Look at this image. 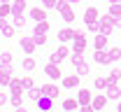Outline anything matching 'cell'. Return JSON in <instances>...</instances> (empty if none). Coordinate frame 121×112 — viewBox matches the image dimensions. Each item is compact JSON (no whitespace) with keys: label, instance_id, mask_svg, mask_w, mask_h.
Returning <instances> with one entry per match:
<instances>
[{"label":"cell","instance_id":"obj_1","mask_svg":"<svg viewBox=\"0 0 121 112\" xmlns=\"http://www.w3.org/2000/svg\"><path fill=\"white\" fill-rule=\"evenodd\" d=\"M89 47V37H86V33L84 31H77L75 40H72V51H79V54H84Z\"/></svg>","mask_w":121,"mask_h":112},{"label":"cell","instance_id":"obj_2","mask_svg":"<svg viewBox=\"0 0 121 112\" xmlns=\"http://www.w3.org/2000/svg\"><path fill=\"white\" fill-rule=\"evenodd\" d=\"M112 31H114V23H112V16L105 14V16H100L98 19V33H103V35H112Z\"/></svg>","mask_w":121,"mask_h":112},{"label":"cell","instance_id":"obj_3","mask_svg":"<svg viewBox=\"0 0 121 112\" xmlns=\"http://www.w3.org/2000/svg\"><path fill=\"white\" fill-rule=\"evenodd\" d=\"M44 75L49 77V82L63 80V72H60V63H47V65H44Z\"/></svg>","mask_w":121,"mask_h":112},{"label":"cell","instance_id":"obj_4","mask_svg":"<svg viewBox=\"0 0 121 112\" xmlns=\"http://www.w3.org/2000/svg\"><path fill=\"white\" fill-rule=\"evenodd\" d=\"M68 56H70V49H68V45H63V42H60L58 49L49 56V63H60V61H65Z\"/></svg>","mask_w":121,"mask_h":112},{"label":"cell","instance_id":"obj_5","mask_svg":"<svg viewBox=\"0 0 121 112\" xmlns=\"http://www.w3.org/2000/svg\"><path fill=\"white\" fill-rule=\"evenodd\" d=\"M35 105H37L42 112H51L54 108H56V100H54L51 96H47V94H42V96L35 100Z\"/></svg>","mask_w":121,"mask_h":112},{"label":"cell","instance_id":"obj_6","mask_svg":"<svg viewBox=\"0 0 121 112\" xmlns=\"http://www.w3.org/2000/svg\"><path fill=\"white\" fill-rule=\"evenodd\" d=\"M75 35H77V31H75V28L65 26V28H60V31H58V42L68 45V42H72V40H75Z\"/></svg>","mask_w":121,"mask_h":112},{"label":"cell","instance_id":"obj_7","mask_svg":"<svg viewBox=\"0 0 121 112\" xmlns=\"http://www.w3.org/2000/svg\"><path fill=\"white\" fill-rule=\"evenodd\" d=\"M19 45H21V49H23L26 54H30V56L35 54V47H37V42H35V37H33V35H30V37H21V40H19Z\"/></svg>","mask_w":121,"mask_h":112},{"label":"cell","instance_id":"obj_8","mask_svg":"<svg viewBox=\"0 0 121 112\" xmlns=\"http://www.w3.org/2000/svg\"><path fill=\"white\" fill-rule=\"evenodd\" d=\"M30 19L37 23V21H47L49 19V14H47V7H30Z\"/></svg>","mask_w":121,"mask_h":112},{"label":"cell","instance_id":"obj_9","mask_svg":"<svg viewBox=\"0 0 121 112\" xmlns=\"http://www.w3.org/2000/svg\"><path fill=\"white\" fill-rule=\"evenodd\" d=\"M79 82H82V77L75 72V75H65V77L60 80V84H63V89H77Z\"/></svg>","mask_w":121,"mask_h":112},{"label":"cell","instance_id":"obj_10","mask_svg":"<svg viewBox=\"0 0 121 112\" xmlns=\"http://www.w3.org/2000/svg\"><path fill=\"white\" fill-rule=\"evenodd\" d=\"M93 61L98 65H109V54H107V49H93Z\"/></svg>","mask_w":121,"mask_h":112},{"label":"cell","instance_id":"obj_11","mask_svg":"<svg viewBox=\"0 0 121 112\" xmlns=\"http://www.w3.org/2000/svg\"><path fill=\"white\" fill-rule=\"evenodd\" d=\"M107 94H93V100H91V105L95 108V112H100V110H105V105H107Z\"/></svg>","mask_w":121,"mask_h":112},{"label":"cell","instance_id":"obj_12","mask_svg":"<svg viewBox=\"0 0 121 112\" xmlns=\"http://www.w3.org/2000/svg\"><path fill=\"white\" fill-rule=\"evenodd\" d=\"M82 19H84V23H98V19H100V12H98L95 7H86Z\"/></svg>","mask_w":121,"mask_h":112},{"label":"cell","instance_id":"obj_13","mask_svg":"<svg viewBox=\"0 0 121 112\" xmlns=\"http://www.w3.org/2000/svg\"><path fill=\"white\" fill-rule=\"evenodd\" d=\"M77 100H79V105H91L93 91H91V89H79V91H77Z\"/></svg>","mask_w":121,"mask_h":112},{"label":"cell","instance_id":"obj_14","mask_svg":"<svg viewBox=\"0 0 121 112\" xmlns=\"http://www.w3.org/2000/svg\"><path fill=\"white\" fill-rule=\"evenodd\" d=\"M60 108H63L65 112H79L82 105H79V100H77V98H65V100L60 103Z\"/></svg>","mask_w":121,"mask_h":112},{"label":"cell","instance_id":"obj_15","mask_svg":"<svg viewBox=\"0 0 121 112\" xmlns=\"http://www.w3.org/2000/svg\"><path fill=\"white\" fill-rule=\"evenodd\" d=\"M12 80H14L12 70H5V68H0V86H2V89H9Z\"/></svg>","mask_w":121,"mask_h":112},{"label":"cell","instance_id":"obj_16","mask_svg":"<svg viewBox=\"0 0 121 112\" xmlns=\"http://www.w3.org/2000/svg\"><path fill=\"white\" fill-rule=\"evenodd\" d=\"M42 94H47V96H51L54 100H58V96H60L58 86H56L54 82H49V84H42Z\"/></svg>","mask_w":121,"mask_h":112},{"label":"cell","instance_id":"obj_17","mask_svg":"<svg viewBox=\"0 0 121 112\" xmlns=\"http://www.w3.org/2000/svg\"><path fill=\"white\" fill-rule=\"evenodd\" d=\"M105 94H107L109 100H121V89H119V84H107Z\"/></svg>","mask_w":121,"mask_h":112},{"label":"cell","instance_id":"obj_18","mask_svg":"<svg viewBox=\"0 0 121 112\" xmlns=\"http://www.w3.org/2000/svg\"><path fill=\"white\" fill-rule=\"evenodd\" d=\"M49 28H51L49 19H47V21H37V23H35V28H33V35H47Z\"/></svg>","mask_w":121,"mask_h":112},{"label":"cell","instance_id":"obj_19","mask_svg":"<svg viewBox=\"0 0 121 112\" xmlns=\"http://www.w3.org/2000/svg\"><path fill=\"white\" fill-rule=\"evenodd\" d=\"M107 45H109V37L103 35V33H98L95 40H93V49H107Z\"/></svg>","mask_w":121,"mask_h":112},{"label":"cell","instance_id":"obj_20","mask_svg":"<svg viewBox=\"0 0 121 112\" xmlns=\"http://www.w3.org/2000/svg\"><path fill=\"white\" fill-rule=\"evenodd\" d=\"M93 86H95V91H105L107 89V75H93Z\"/></svg>","mask_w":121,"mask_h":112},{"label":"cell","instance_id":"obj_21","mask_svg":"<svg viewBox=\"0 0 121 112\" xmlns=\"http://www.w3.org/2000/svg\"><path fill=\"white\" fill-rule=\"evenodd\" d=\"M12 51H2L0 54V68H5V70H12Z\"/></svg>","mask_w":121,"mask_h":112},{"label":"cell","instance_id":"obj_22","mask_svg":"<svg viewBox=\"0 0 121 112\" xmlns=\"http://www.w3.org/2000/svg\"><path fill=\"white\" fill-rule=\"evenodd\" d=\"M9 21H12V26H14L16 31H19V28H23V26L28 23V19H26L23 14H12V19H9Z\"/></svg>","mask_w":121,"mask_h":112},{"label":"cell","instance_id":"obj_23","mask_svg":"<svg viewBox=\"0 0 121 112\" xmlns=\"http://www.w3.org/2000/svg\"><path fill=\"white\" fill-rule=\"evenodd\" d=\"M119 82H121V70L119 68H112L107 72V84H119Z\"/></svg>","mask_w":121,"mask_h":112},{"label":"cell","instance_id":"obj_24","mask_svg":"<svg viewBox=\"0 0 121 112\" xmlns=\"http://www.w3.org/2000/svg\"><path fill=\"white\" fill-rule=\"evenodd\" d=\"M12 9H14V14H23L28 9V2L26 0H12Z\"/></svg>","mask_w":121,"mask_h":112},{"label":"cell","instance_id":"obj_25","mask_svg":"<svg viewBox=\"0 0 121 112\" xmlns=\"http://www.w3.org/2000/svg\"><path fill=\"white\" fill-rule=\"evenodd\" d=\"M35 65H37V61H35V58H33V56H26V58H23V61H21V68H23V70H26V72H30V70H35Z\"/></svg>","mask_w":121,"mask_h":112},{"label":"cell","instance_id":"obj_26","mask_svg":"<svg viewBox=\"0 0 121 112\" xmlns=\"http://www.w3.org/2000/svg\"><path fill=\"white\" fill-rule=\"evenodd\" d=\"M82 63H84V54H79V51H72V56H70V65L77 70Z\"/></svg>","mask_w":121,"mask_h":112},{"label":"cell","instance_id":"obj_27","mask_svg":"<svg viewBox=\"0 0 121 112\" xmlns=\"http://www.w3.org/2000/svg\"><path fill=\"white\" fill-rule=\"evenodd\" d=\"M107 54H109V63H117V61L121 58V47H109Z\"/></svg>","mask_w":121,"mask_h":112},{"label":"cell","instance_id":"obj_28","mask_svg":"<svg viewBox=\"0 0 121 112\" xmlns=\"http://www.w3.org/2000/svg\"><path fill=\"white\" fill-rule=\"evenodd\" d=\"M23 96H26V94H9V105H12V108H21Z\"/></svg>","mask_w":121,"mask_h":112},{"label":"cell","instance_id":"obj_29","mask_svg":"<svg viewBox=\"0 0 121 112\" xmlns=\"http://www.w3.org/2000/svg\"><path fill=\"white\" fill-rule=\"evenodd\" d=\"M26 96H28L30 100H37V98L42 96V86H33V89H28V91H26Z\"/></svg>","mask_w":121,"mask_h":112},{"label":"cell","instance_id":"obj_30","mask_svg":"<svg viewBox=\"0 0 121 112\" xmlns=\"http://www.w3.org/2000/svg\"><path fill=\"white\" fill-rule=\"evenodd\" d=\"M107 14H109V16H121V2H109Z\"/></svg>","mask_w":121,"mask_h":112},{"label":"cell","instance_id":"obj_31","mask_svg":"<svg viewBox=\"0 0 121 112\" xmlns=\"http://www.w3.org/2000/svg\"><path fill=\"white\" fill-rule=\"evenodd\" d=\"M60 16H63V21H65V23H72V21L77 19V14H75V9H72V7H70V9H65Z\"/></svg>","mask_w":121,"mask_h":112},{"label":"cell","instance_id":"obj_32","mask_svg":"<svg viewBox=\"0 0 121 112\" xmlns=\"http://www.w3.org/2000/svg\"><path fill=\"white\" fill-rule=\"evenodd\" d=\"M77 75H79V77H86V75H91V63H86V61H84V63L77 68Z\"/></svg>","mask_w":121,"mask_h":112},{"label":"cell","instance_id":"obj_33","mask_svg":"<svg viewBox=\"0 0 121 112\" xmlns=\"http://www.w3.org/2000/svg\"><path fill=\"white\" fill-rule=\"evenodd\" d=\"M2 37H5V40H9V37H16V28L12 26V23L2 28Z\"/></svg>","mask_w":121,"mask_h":112},{"label":"cell","instance_id":"obj_34","mask_svg":"<svg viewBox=\"0 0 121 112\" xmlns=\"http://www.w3.org/2000/svg\"><path fill=\"white\" fill-rule=\"evenodd\" d=\"M21 86H23V91H28V89H33V86H35V82H33V77H28V75H26V77H21Z\"/></svg>","mask_w":121,"mask_h":112},{"label":"cell","instance_id":"obj_35","mask_svg":"<svg viewBox=\"0 0 121 112\" xmlns=\"http://www.w3.org/2000/svg\"><path fill=\"white\" fill-rule=\"evenodd\" d=\"M65 9H70V2H68V0H58V2H56V12L63 14Z\"/></svg>","mask_w":121,"mask_h":112},{"label":"cell","instance_id":"obj_36","mask_svg":"<svg viewBox=\"0 0 121 112\" xmlns=\"http://www.w3.org/2000/svg\"><path fill=\"white\" fill-rule=\"evenodd\" d=\"M7 103H9V94H5V91L0 89V108H5Z\"/></svg>","mask_w":121,"mask_h":112},{"label":"cell","instance_id":"obj_37","mask_svg":"<svg viewBox=\"0 0 121 112\" xmlns=\"http://www.w3.org/2000/svg\"><path fill=\"white\" fill-rule=\"evenodd\" d=\"M56 2H58V0H42V7H47V9H56Z\"/></svg>","mask_w":121,"mask_h":112},{"label":"cell","instance_id":"obj_38","mask_svg":"<svg viewBox=\"0 0 121 112\" xmlns=\"http://www.w3.org/2000/svg\"><path fill=\"white\" fill-rule=\"evenodd\" d=\"M33 37H35L37 45H44V42H47V35H33Z\"/></svg>","mask_w":121,"mask_h":112},{"label":"cell","instance_id":"obj_39","mask_svg":"<svg viewBox=\"0 0 121 112\" xmlns=\"http://www.w3.org/2000/svg\"><path fill=\"white\" fill-rule=\"evenodd\" d=\"M86 31L89 33H98V23H86Z\"/></svg>","mask_w":121,"mask_h":112},{"label":"cell","instance_id":"obj_40","mask_svg":"<svg viewBox=\"0 0 121 112\" xmlns=\"http://www.w3.org/2000/svg\"><path fill=\"white\" fill-rule=\"evenodd\" d=\"M79 112H95V108H93V105H82Z\"/></svg>","mask_w":121,"mask_h":112},{"label":"cell","instance_id":"obj_41","mask_svg":"<svg viewBox=\"0 0 121 112\" xmlns=\"http://www.w3.org/2000/svg\"><path fill=\"white\" fill-rule=\"evenodd\" d=\"M112 23H114V28H121V16H112Z\"/></svg>","mask_w":121,"mask_h":112},{"label":"cell","instance_id":"obj_42","mask_svg":"<svg viewBox=\"0 0 121 112\" xmlns=\"http://www.w3.org/2000/svg\"><path fill=\"white\" fill-rule=\"evenodd\" d=\"M14 112H28V110H26V108L21 105V108H14Z\"/></svg>","mask_w":121,"mask_h":112},{"label":"cell","instance_id":"obj_43","mask_svg":"<svg viewBox=\"0 0 121 112\" xmlns=\"http://www.w3.org/2000/svg\"><path fill=\"white\" fill-rule=\"evenodd\" d=\"M68 2H70V5H79L82 0H68Z\"/></svg>","mask_w":121,"mask_h":112},{"label":"cell","instance_id":"obj_44","mask_svg":"<svg viewBox=\"0 0 121 112\" xmlns=\"http://www.w3.org/2000/svg\"><path fill=\"white\" fill-rule=\"evenodd\" d=\"M107 2H121V0H107Z\"/></svg>","mask_w":121,"mask_h":112},{"label":"cell","instance_id":"obj_45","mask_svg":"<svg viewBox=\"0 0 121 112\" xmlns=\"http://www.w3.org/2000/svg\"><path fill=\"white\" fill-rule=\"evenodd\" d=\"M0 2H12V0H0Z\"/></svg>","mask_w":121,"mask_h":112},{"label":"cell","instance_id":"obj_46","mask_svg":"<svg viewBox=\"0 0 121 112\" xmlns=\"http://www.w3.org/2000/svg\"><path fill=\"white\" fill-rule=\"evenodd\" d=\"M0 37H2V31H0Z\"/></svg>","mask_w":121,"mask_h":112},{"label":"cell","instance_id":"obj_47","mask_svg":"<svg viewBox=\"0 0 121 112\" xmlns=\"http://www.w3.org/2000/svg\"><path fill=\"white\" fill-rule=\"evenodd\" d=\"M0 112H2V108H0Z\"/></svg>","mask_w":121,"mask_h":112}]
</instances>
